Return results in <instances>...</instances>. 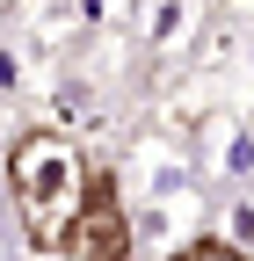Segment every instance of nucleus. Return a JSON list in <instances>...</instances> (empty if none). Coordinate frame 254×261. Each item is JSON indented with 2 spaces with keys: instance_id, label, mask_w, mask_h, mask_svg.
I'll list each match as a JSON object with an SVG mask.
<instances>
[{
  "instance_id": "1",
  "label": "nucleus",
  "mask_w": 254,
  "mask_h": 261,
  "mask_svg": "<svg viewBox=\"0 0 254 261\" xmlns=\"http://www.w3.org/2000/svg\"><path fill=\"white\" fill-rule=\"evenodd\" d=\"M87 181H94V167H87V152H80L73 138H58V130H29V138H15V152H8V189H15V211H22L29 247H66Z\"/></svg>"
},
{
  "instance_id": "2",
  "label": "nucleus",
  "mask_w": 254,
  "mask_h": 261,
  "mask_svg": "<svg viewBox=\"0 0 254 261\" xmlns=\"http://www.w3.org/2000/svg\"><path fill=\"white\" fill-rule=\"evenodd\" d=\"M58 254H73V261H131V211H123L116 174H94L87 181L80 218H73V232H66Z\"/></svg>"
},
{
  "instance_id": "3",
  "label": "nucleus",
  "mask_w": 254,
  "mask_h": 261,
  "mask_svg": "<svg viewBox=\"0 0 254 261\" xmlns=\"http://www.w3.org/2000/svg\"><path fill=\"white\" fill-rule=\"evenodd\" d=\"M196 0H138V29H145V44L153 51H182L189 37H196Z\"/></svg>"
},
{
  "instance_id": "4",
  "label": "nucleus",
  "mask_w": 254,
  "mask_h": 261,
  "mask_svg": "<svg viewBox=\"0 0 254 261\" xmlns=\"http://www.w3.org/2000/svg\"><path fill=\"white\" fill-rule=\"evenodd\" d=\"M218 167H225V181H254V130H225Z\"/></svg>"
},
{
  "instance_id": "5",
  "label": "nucleus",
  "mask_w": 254,
  "mask_h": 261,
  "mask_svg": "<svg viewBox=\"0 0 254 261\" xmlns=\"http://www.w3.org/2000/svg\"><path fill=\"white\" fill-rule=\"evenodd\" d=\"M225 218H233V232H218V247H233V254H247V247H254V196H240V203H233ZM247 261H254V254H247Z\"/></svg>"
},
{
  "instance_id": "6",
  "label": "nucleus",
  "mask_w": 254,
  "mask_h": 261,
  "mask_svg": "<svg viewBox=\"0 0 254 261\" xmlns=\"http://www.w3.org/2000/svg\"><path fill=\"white\" fill-rule=\"evenodd\" d=\"M167 261H247V254L218 247V240H196V247H182V254H167Z\"/></svg>"
},
{
  "instance_id": "7",
  "label": "nucleus",
  "mask_w": 254,
  "mask_h": 261,
  "mask_svg": "<svg viewBox=\"0 0 254 261\" xmlns=\"http://www.w3.org/2000/svg\"><path fill=\"white\" fill-rule=\"evenodd\" d=\"M22 87V65H15V44H0V102Z\"/></svg>"
}]
</instances>
